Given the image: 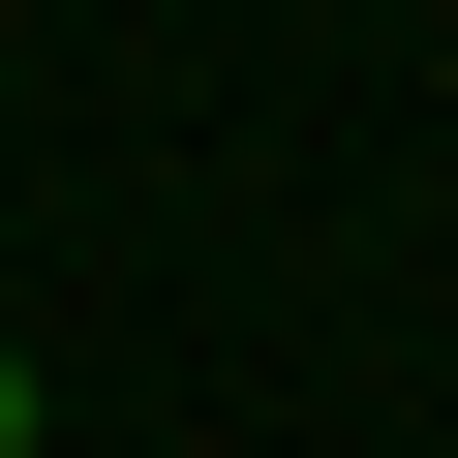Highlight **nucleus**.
Wrapping results in <instances>:
<instances>
[{
  "label": "nucleus",
  "mask_w": 458,
  "mask_h": 458,
  "mask_svg": "<svg viewBox=\"0 0 458 458\" xmlns=\"http://www.w3.org/2000/svg\"><path fill=\"white\" fill-rule=\"evenodd\" d=\"M0 458H31V336H0Z\"/></svg>",
  "instance_id": "1"
}]
</instances>
